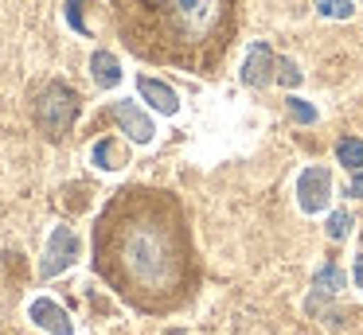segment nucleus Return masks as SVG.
I'll list each match as a JSON object with an SVG mask.
<instances>
[{"mask_svg":"<svg viewBox=\"0 0 363 335\" xmlns=\"http://www.w3.org/2000/svg\"><path fill=\"white\" fill-rule=\"evenodd\" d=\"M94 273L118 300L168 316L196 293V254L180 199L160 187H121L94 218Z\"/></svg>","mask_w":363,"mask_h":335,"instance_id":"1","label":"nucleus"},{"mask_svg":"<svg viewBox=\"0 0 363 335\" xmlns=\"http://www.w3.org/2000/svg\"><path fill=\"white\" fill-rule=\"evenodd\" d=\"M113 23L137 59L207 74L235 35V0H113Z\"/></svg>","mask_w":363,"mask_h":335,"instance_id":"2","label":"nucleus"},{"mask_svg":"<svg viewBox=\"0 0 363 335\" xmlns=\"http://www.w3.org/2000/svg\"><path fill=\"white\" fill-rule=\"evenodd\" d=\"M79 93L71 90L67 82H51L40 90V98H35L32 106V117L35 125H40V132L48 140H63L67 132L74 129V121H79Z\"/></svg>","mask_w":363,"mask_h":335,"instance_id":"3","label":"nucleus"},{"mask_svg":"<svg viewBox=\"0 0 363 335\" xmlns=\"http://www.w3.org/2000/svg\"><path fill=\"white\" fill-rule=\"evenodd\" d=\"M332 199V176L328 168H305L297 176V203L305 215H320Z\"/></svg>","mask_w":363,"mask_h":335,"instance_id":"4","label":"nucleus"},{"mask_svg":"<svg viewBox=\"0 0 363 335\" xmlns=\"http://www.w3.org/2000/svg\"><path fill=\"white\" fill-rule=\"evenodd\" d=\"M74 257H79V234H74L71 226H55L51 238H48V254H43V261H40V273L43 277H55L67 265H74Z\"/></svg>","mask_w":363,"mask_h":335,"instance_id":"5","label":"nucleus"},{"mask_svg":"<svg viewBox=\"0 0 363 335\" xmlns=\"http://www.w3.org/2000/svg\"><path fill=\"white\" fill-rule=\"evenodd\" d=\"M110 117L129 132V140H137V144H149L152 132H157V129H152V121L133 106V101H113V106H110Z\"/></svg>","mask_w":363,"mask_h":335,"instance_id":"6","label":"nucleus"},{"mask_svg":"<svg viewBox=\"0 0 363 335\" xmlns=\"http://www.w3.org/2000/svg\"><path fill=\"white\" fill-rule=\"evenodd\" d=\"M28 316H32L35 324L43 327V331H51V335H74V324H71V316H67V312L59 308L55 300H48V296H40V300H32V308H28Z\"/></svg>","mask_w":363,"mask_h":335,"instance_id":"7","label":"nucleus"},{"mask_svg":"<svg viewBox=\"0 0 363 335\" xmlns=\"http://www.w3.org/2000/svg\"><path fill=\"white\" fill-rule=\"evenodd\" d=\"M137 90H141V98L149 101L157 113H164V117H176V113H180V98H176V90H172V86H164L160 78L141 74V78H137Z\"/></svg>","mask_w":363,"mask_h":335,"instance_id":"8","label":"nucleus"},{"mask_svg":"<svg viewBox=\"0 0 363 335\" xmlns=\"http://www.w3.org/2000/svg\"><path fill=\"white\" fill-rule=\"evenodd\" d=\"M274 70H277L274 51H269L266 43H254L250 55H246V62H242V82H246V86H269Z\"/></svg>","mask_w":363,"mask_h":335,"instance_id":"9","label":"nucleus"},{"mask_svg":"<svg viewBox=\"0 0 363 335\" xmlns=\"http://www.w3.org/2000/svg\"><path fill=\"white\" fill-rule=\"evenodd\" d=\"M90 164H98V168H106V171L125 168V164H129V148L121 144L118 137H106V140H98V144H94V152H90Z\"/></svg>","mask_w":363,"mask_h":335,"instance_id":"10","label":"nucleus"},{"mask_svg":"<svg viewBox=\"0 0 363 335\" xmlns=\"http://www.w3.org/2000/svg\"><path fill=\"white\" fill-rule=\"evenodd\" d=\"M90 74H94V82L102 86V90H113V86L121 82V62L113 59L110 51H94L90 55Z\"/></svg>","mask_w":363,"mask_h":335,"instance_id":"11","label":"nucleus"},{"mask_svg":"<svg viewBox=\"0 0 363 335\" xmlns=\"http://www.w3.org/2000/svg\"><path fill=\"white\" fill-rule=\"evenodd\" d=\"M336 156H340V164H344L347 171H359V168H363V140L344 137V140L336 144Z\"/></svg>","mask_w":363,"mask_h":335,"instance_id":"12","label":"nucleus"},{"mask_svg":"<svg viewBox=\"0 0 363 335\" xmlns=\"http://www.w3.org/2000/svg\"><path fill=\"white\" fill-rule=\"evenodd\" d=\"M313 288H320V293H340L344 288V269H336V265H320L313 277Z\"/></svg>","mask_w":363,"mask_h":335,"instance_id":"13","label":"nucleus"},{"mask_svg":"<svg viewBox=\"0 0 363 335\" xmlns=\"http://www.w3.org/2000/svg\"><path fill=\"white\" fill-rule=\"evenodd\" d=\"M316 12L328 16V20H347L355 8H352V0H316Z\"/></svg>","mask_w":363,"mask_h":335,"instance_id":"14","label":"nucleus"},{"mask_svg":"<svg viewBox=\"0 0 363 335\" xmlns=\"http://www.w3.org/2000/svg\"><path fill=\"white\" fill-rule=\"evenodd\" d=\"M347 230H352V215H347V210H336V215H328V238H332V242L347 238Z\"/></svg>","mask_w":363,"mask_h":335,"instance_id":"15","label":"nucleus"},{"mask_svg":"<svg viewBox=\"0 0 363 335\" xmlns=\"http://www.w3.org/2000/svg\"><path fill=\"white\" fill-rule=\"evenodd\" d=\"M289 117H293V121H301V125H313L316 121V109L308 106V101H301V98H289Z\"/></svg>","mask_w":363,"mask_h":335,"instance_id":"16","label":"nucleus"},{"mask_svg":"<svg viewBox=\"0 0 363 335\" xmlns=\"http://www.w3.org/2000/svg\"><path fill=\"white\" fill-rule=\"evenodd\" d=\"M277 78H281V86H289V90H293V86H301L297 62H293V59H281V62H277Z\"/></svg>","mask_w":363,"mask_h":335,"instance_id":"17","label":"nucleus"},{"mask_svg":"<svg viewBox=\"0 0 363 335\" xmlns=\"http://www.w3.org/2000/svg\"><path fill=\"white\" fill-rule=\"evenodd\" d=\"M352 195H359V199H363V168L352 171Z\"/></svg>","mask_w":363,"mask_h":335,"instance_id":"18","label":"nucleus"},{"mask_svg":"<svg viewBox=\"0 0 363 335\" xmlns=\"http://www.w3.org/2000/svg\"><path fill=\"white\" fill-rule=\"evenodd\" d=\"M355 285H359V288H363V254H359V257H355Z\"/></svg>","mask_w":363,"mask_h":335,"instance_id":"19","label":"nucleus"}]
</instances>
